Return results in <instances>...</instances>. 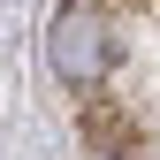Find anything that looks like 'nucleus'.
I'll return each mask as SVG.
<instances>
[{"mask_svg": "<svg viewBox=\"0 0 160 160\" xmlns=\"http://www.w3.org/2000/svg\"><path fill=\"white\" fill-rule=\"evenodd\" d=\"M46 53H53V69H61L69 84H99V76H107V23H99L92 0H69V8L53 15Z\"/></svg>", "mask_w": 160, "mask_h": 160, "instance_id": "1", "label": "nucleus"}, {"mask_svg": "<svg viewBox=\"0 0 160 160\" xmlns=\"http://www.w3.org/2000/svg\"><path fill=\"white\" fill-rule=\"evenodd\" d=\"M84 160H114V152H84Z\"/></svg>", "mask_w": 160, "mask_h": 160, "instance_id": "2", "label": "nucleus"}]
</instances>
